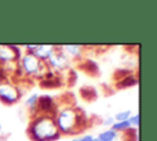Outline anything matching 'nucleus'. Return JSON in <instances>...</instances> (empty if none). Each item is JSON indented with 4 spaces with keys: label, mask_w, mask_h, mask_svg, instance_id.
I'll return each mask as SVG.
<instances>
[{
    "label": "nucleus",
    "mask_w": 157,
    "mask_h": 141,
    "mask_svg": "<svg viewBox=\"0 0 157 141\" xmlns=\"http://www.w3.org/2000/svg\"><path fill=\"white\" fill-rule=\"evenodd\" d=\"M21 97L18 87L11 82H0V101L5 104H13Z\"/></svg>",
    "instance_id": "obj_3"
},
{
    "label": "nucleus",
    "mask_w": 157,
    "mask_h": 141,
    "mask_svg": "<svg viewBox=\"0 0 157 141\" xmlns=\"http://www.w3.org/2000/svg\"><path fill=\"white\" fill-rule=\"evenodd\" d=\"M80 96H81V98H83L85 101H90V102H92V101H94V99L97 98L98 93H97V91H96L94 87H91V86H83V87L80 88Z\"/></svg>",
    "instance_id": "obj_11"
},
{
    "label": "nucleus",
    "mask_w": 157,
    "mask_h": 141,
    "mask_svg": "<svg viewBox=\"0 0 157 141\" xmlns=\"http://www.w3.org/2000/svg\"><path fill=\"white\" fill-rule=\"evenodd\" d=\"M1 132H2V126L0 125V135H1Z\"/></svg>",
    "instance_id": "obj_23"
},
{
    "label": "nucleus",
    "mask_w": 157,
    "mask_h": 141,
    "mask_svg": "<svg viewBox=\"0 0 157 141\" xmlns=\"http://www.w3.org/2000/svg\"><path fill=\"white\" fill-rule=\"evenodd\" d=\"M128 75H130V70L129 69H119V70H117L114 72V80L119 81V80H121L123 77H125Z\"/></svg>",
    "instance_id": "obj_18"
},
{
    "label": "nucleus",
    "mask_w": 157,
    "mask_h": 141,
    "mask_svg": "<svg viewBox=\"0 0 157 141\" xmlns=\"http://www.w3.org/2000/svg\"><path fill=\"white\" fill-rule=\"evenodd\" d=\"M93 141H99V140H98L97 137H93Z\"/></svg>",
    "instance_id": "obj_24"
},
{
    "label": "nucleus",
    "mask_w": 157,
    "mask_h": 141,
    "mask_svg": "<svg viewBox=\"0 0 157 141\" xmlns=\"http://www.w3.org/2000/svg\"><path fill=\"white\" fill-rule=\"evenodd\" d=\"M28 136L32 141H55L61 134L58 130L55 116L37 115L28 125Z\"/></svg>",
    "instance_id": "obj_2"
},
{
    "label": "nucleus",
    "mask_w": 157,
    "mask_h": 141,
    "mask_svg": "<svg viewBox=\"0 0 157 141\" xmlns=\"http://www.w3.org/2000/svg\"><path fill=\"white\" fill-rule=\"evenodd\" d=\"M45 63L50 70L54 69L58 71L59 70H66L70 66V59L63 53V50H58V47L55 48V51L52 54V56Z\"/></svg>",
    "instance_id": "obj_6"
},
{
    "label": "nucleus",
    "mask_w": 157,
    "mask_h": 141,
    "mask_svg": "<svg viewBox=\"0 0 157 141\" xmlns=\"http://www.w3.org/2000/svg\"><path fill=\"white\" fill-rule=\"evenodd\" d=\"M131 116V110L126 109V110H123V112H119L114 115V120L115 121H125V120H129V118Z\"/></svg>",
    "instance_id": "obj_16"
},
{
    "label": "nucleus",
    "mask_w": 157,
    "mask_h": 141,
    "mask_svg": "<svg viewBox=\"0 0 157 141\" xmlns=\"http://www.w3.org/2000/svg\"><path fill=\"white\" fill-rule=\"evenodd\" d=\"M38 93H32L27 99H26V105H27V108H28V110L31 112V113H36L37 114V112H36V107H37V101H38Z\"/></svg>",
    "instance_id": "obj_14"
},
{
    "label": "nucleus",
    "mask_w": 157,
    "mask_h": 141,
    "mask_svg": "<svg viewBox=\"0 0 157 141\" xmlns=\"http://www.w3.org/2000/svg\"><path fill=\"white\" fill-rule=\"evenodd\" d=\"M76 80H77L76 70L75 69H69V72H67V83H69V86H74Z\"/></svg>",
    "instance_id": "obj_17"
},
{
    "label": "nucleus",
    "mask_w": 157,
    "mask_h": 141,
    "mask_svg": "<svg viewBox=\"0 0 157 141\" xmlns=\"http://www.w3.org/2000/svg\"><path fill=\"white\" fill-rule=\"evenodd\" d=\"M137 82H139V80L136 78V76H134L132 74H130V75L123 77L121 80L117 81V82H115V87L119 88V90H121V88H126V87L135 86V85H137Z\"/></svg>",
    "instance_id": "obj_10"
},
{
    "label": "nucleus",
    "mask_w": 157,
    "mask_h": 141,
    "mask_svg": "<svg viewBox=\"0 0 157 141\" xmlns=\"http://www.w3.org/2000/svg\"><path fill=\"white\" fill-rule=\"evenodd\" d=\"M117 136H118V132L117 131H114L113 129H107L103 132H101L97 139L99 141H114L117 139Z\"/></svg>",
    "instance_id": "obj_13"
},
{
    "label": "nucleus",
    "mask_w": 157,
    "mask_h": 141,
    "mask_svg": "<svg viewBox=\"0 0 157 141\" xmlns=\"http://www.w3.org/2000/svg\"><path fill=\"white\" fill-rule=\"evenodd\" d=\"M72 141H93V136L92 135H85L82 137H75V139H72Z\"/></svg>",
    "instance_id": "obj_20"
},
{
    "label": "nucleus",
    "mask_w": 157,
    "mask_h": 141,
    "mask_svg": "<svg viewBox=\"0 0 157 141\" xmlns=\"http://www.w3.org/2000/svg\"><path fill=\"white\" fill-rule=\"evenodd\" d=\"M78 67H80L81 70H83L85 72L92 75V76H96V75L99 74V66H98V64H97L94 60H92V59H86V60H83V61L78 65Z\"/></svg>",
    "instance_id": "obj_9"
},
{
    "label": "nucleus",
    "mask_w": 157,
    "mask_h": 141,
    "mask_svg": "<svg viewBox=\"0 0 157 141\" xmlns=\"http://www.w3.org/2000/svg\"><path fill=\"white\" fill-rule=\"evenodd\" d=\"M60 49L63 50V53L70 59H80L82 55V45H74V44H69V45H63L60 47Z\"/></svg>",
    "instance_id": "obj_8"
},
{
    "label": "nucleus",
    "mask_w": 157,
    "mask_h": 141,
    "mask_svg": "<svg viewBox=\"0 0 157 141\" xmlns=\"http://www.w3.org/2000/svg\"><path fill=\"white\" fill-rule=\"evenodd\" d=\"M129 123H130L131 128H139V124H140V115H139V113L131 115L129 118Z\"/></svg>",
    "instance_id": "obj_19"
},
{
    "label": "nucleus",
    "mask_w": 157,
    "mask_h": 141,
    "mask_svg": "<svg viewBox=\"0 0 157 141\" xmlns=\"http://www.w3.org/2000/svg\"><path fill=\"white\" fill-rule=\"evenodd\" d=\"M39 86L43 87V88H55V87L63 86V81H61L60 77L54 76L53 78H49V80H47V78L40 80L39 81Z\"/></svg>",
    "instance_id": "obj_12"
},
{
    "label": "nucleus",
    "mask_w": 157,
    "mask_h": 141,
    "mask_svg": "<svg viewBox=\"0 0 157 141\" xmlns=\"http://www.w3.org/2000/svg\"><path fill=\"white\" fill-rule=\"evenodd\" d=\"M22 54L21 48L15 44H1L0 45V63L7 64L13 61H20Z\"/></svg>",
    "instance_id": "obj_5"
},
{
    "label": "nucleus",
    "mask_w": 157,
    "mask_h": 141,
    "mask_svg": "<svg viewBox=\"0 0 157 141\" xmlns=\"http://www.w3.org/2000/svg\"><path fill=\"white\" fill-rule=\"evenodd\" d=\"M0 141H5V140H0Z\"/></svg>",
    "instance_id": "obj_25"
},
{
    "label": "nucleus",
    "mask_w": 157,
    "mask_h": 141,
    "mask_svg": "<svg viewBox=\"0 0 157 141\" xmlns=\"http://www.w3.org/2000/svg\"><path fill=\"white\" fill-rule=\"evenodd\" d=\"M55 123L60 134H78L87 125V116L82 108L65 107L56 113Z\"/></svg>",
    "instance_id": "obj_1"
},
{
    "label": "nucleus",
    "mask_w": 157,
    "mask_h": 141,
    "mask_svg": "<svg viewBox=\"0 0 157 141\" xmlns=\"http://www.w3.org/2000/svg\"><path fill=\"white\" fill-rule=\"evenodd\" d=\"M36 48H37V45H25V49H26V51L28 53V54H33L34 53V50H36Z\"/></svg>",
    "instance_id": "obj_22"
},
{
    "label": "nucleus",
    "mask_w": 157,
    "mask_h": 141,
    "mask_svg": "<svg viewBox=\"0 0 157 141\" xmlns=\"http://www.w3.org/2000/svg\"><path fill=\"white\" fill-rule=\"evenodd\" d=\"M114 123H115V120H114V118H112V116H108V118H105V119L103 120V125H104V126H112Z\"/></svg>",
    "instance_id": "obj_21"
},
{
    "label": "nucleus",
    "mask_w": 157,
    "mask_h": 141,
    "mask_svg": "<svg viewBox=\"0 0 157 141\" xmlns=\"http://www.w3.org/2000/svg\"><path fill=\"white\" fill-rule=\"evenodd\" d=\"M55 48L56 45H48V44H40V45H37L36 50H34V56L38 58L40 61L45 63L50 56L55 51Z\"/></svg>",
    "instance_id": "obj_7"
},
{
    "label": "nucleus",
    "mask_w": 157,
    "mask_h": 141,
    "mask_svg": "<svg viewBox=\"0 0 157 141\" xmlns=\"http://www.w3.org/2000/svg\"><path fill=\"white\" fill-rule=\"evenodd\" d=\"M129 128H131V125H130V123H129V120H125V121H115L113 125H112V128L110 129H113L114 131H126Z\"/></svg>",
    "instance_id": "obj_15"
},
{
    "label": "nucleus",
    "mask_w": 157,
    "mask_h": 141,
    "mask_svg": "<svg viewBox=\"0 0 157 141\" xmlns=\"http://www.w3.org/2000/svg\"><path fill=\"white\" fill-rule=\"evenodd\" d=\"M37 115H52L55 116L58 110L55 107V101L49 94H43L38 97L37 107H36Z\"/></svg>",
    "instance_id": "obj_4"
}]
</instances>
